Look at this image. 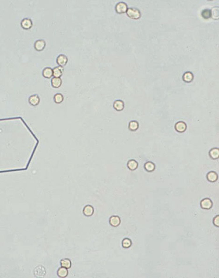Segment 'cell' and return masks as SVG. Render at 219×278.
Returning a JSON list of instances; mask_svg holds the SVG:
<instances>
[{
    "label": "cell",
    "instance_id": "obj_1",
    "mask_svg": "<svg viewBox=\"0 0 219 278\" xmlns=\"http://www.w3.org/2000/svg\"><path fill=\"white\" fill-rule=\"evenodd\" d=\"M126 13L128 17L132 19L138 20L141 17V13L139 10L137 8H128Z\"/></svg>",
    "mask_w": 219,
    "mask_h": 278
},
{
    "label": "cell",
    "instance_id": "obj_2",
    "mask_svg": "<svg viewBox=\"0 0 219 278\" xmlns=\"http://www.w3.org/2000/svg\"><path fill=\"white\" fill-rule=\"evenodd\" d=\"M128 9L127 4L125 2H119L115 6V11L118 14H121L126 13Z\"/></svg>",
    "mask_w": 219,
    "mask_h": 278
},
{
    "label": "cell",
    "instance_id": "obj_3",
    "mask_svg": "<svg viewBox=\"0 0 219 278\" xmlns=\"http://www.w3.org/2000/svg\"><path fill=\"white\" fill-rule=\"evenodd\" d=\"M46 42L43 39H39L35 42L34 48L36 51L41 52L46 47Z\"/></svg>",
    "mask_w": 219,
    "mask_h": 278
},
{
    "label": "cell",
    "instance_id": "obj_4",
    "mask_svg": "<svg viewBox=\"0 0 219 278\" xmlns=\"http://www.w3.org/2000/svg\"><path fill=\"white\" fill-rule=\"evenodd\" d=\"M21 26L22 29L28 30L33 26V22L30 19L26 18L21 21Z\"/></svg>",
    "mask_w": 219,
    "mask_h": 278
},
{
    "label": "cell",
    "instance_id": "obj_5",
    "mask_svg": "<svg viewBox=\"0 0 219 278\" xmlns=\"http://www.w3.org/2000/svg\"><path fill=\"white\" fill-rule=\"evenodd\" d=\"M29 102L30 105L36 107L39 105L40 102V98L37 94L32 95L29 97Z\"/></svg>",
    "mask_w": 219,
    "mask_h": 278
},
{
    "label": "cell",
    "instance_id": "obj_6",
    "mask_svg": "<svg viewBox=\"0 0 219 278\" xmlns=\"http://www.w3.org/2000/svg\"><path fill=\"white\" fill-rule=\"evenodd\" d=\"M201 207L203 209H210V208L212 207V202L209 198L203 199L201 201Z\"/></svg>",
    "mask_w": 219,
    "mask_h": 278
},
{
    "label": "cell",
    "instance_id": "obj_7",
    "mask_svg": "<svg viewBox=\"0 0 219 278\" xmlns=\"http://www.w3.org/2000/svg\"><path fill=\"white\" fill-rule=\"evenodd\" d=\"M68 62V59L66 56L61 54L58 56L56 59L57 64L60 66L63 67L66 66Z\"/></svg>",
    "mask_w": 219,
    "mask_h": 278
},
{
    "label": "cell",
    "instance_id": "obj_8",
    "mask_svg": "<svg viewBox=\"0 0 219 278\" xmlns=\"http://www.w3.org/2000/svg\"><path fill=\"white\" fill-rule=\"evenodd\" d=\"M94 208L90 205L85 206L83 210V214L87 217H91L94 214Z\"/></svg>",
    "mask_w": 219,
    "mask_h": 278
},
{
    "label": "cell",
    "instance_id": "obj_9",
    "mask_svg": "<svg viewBox=\"0 0 219 278\" xmlns=\"http://www.w3.org/2000/svg\"><path fill=\"white\" fill-rule=\"evenodd\" d=\"M121 223V219L120 217L117 216H113L111 217L110 219V224L112 226L117 227L120 225Z\"/></svg>",
    "mask_w": 219,
    "mask_h": 278
},
{
    "label": "cell",
    "instance_id": "obj_10",
    "mask_svg": "<svg viewBox=\"0 0 219 278\" xmlns=\"http://www.w3.org/2000/svg\"><path fill=\"white\" fill-rule=\"evenodd\" d=\"M175 130L180 133H182L185 132L187 129V125L186 123L182 121L178 122L176 124L175 126Z\"/></svg>",
    "mask_w": 219,
    "mask_h": 278
},
{
    "label": "cell",
    "instance_id": "obj_11",
    "mask_svg": "<svg viewBox=\"0 0 219 278\" xmlns=\"http://www.w3.org/2000/svg\"><path fill=\"white\" fill-rule=\"evenodd\" d=\"M64 69L63 67L59 66L55 67L53 69V76L55 78H60L62 75Z\"/></svg>",
    "mask_w": 219,
    "mask_h": 278
},
{
    "label": "cell",
    "instance_id": "obj_12",
    "mask_svg": "<svg viewBox=\"0 0 219 278\" xmlns=\"http://www.w3.org/2000/svg\"><path fill=\"white\" fill-rule=\"evenodd\" d=\"M69 274V271L66 268L61 267L59 268L57 271V275L59 277L61 278H64L67 277Z\"/></svg>",
    "mask_w": 219,
    "mask_h": 278
},
{
    "label": "cell",
    "instance_id": "obj_13",
    "mask_svg": "<svg viewBox=\"0 0 219 278\" xmlns=\"http://www.w3.org/2000/svg\"><path fill=\"white\" fill-rule=\"evenodd\" d=\"M42 75L45 78H50L53 76V69L50 67H46L42 71Z\"/></svg>",
    "mask_w": 219,
    "mask_h": 278
},
{
    "label": "cell",
    "instance_id": "obj_14",
    "mask_svg": "<svg viewBox=\"0 0 219 278\" xmlns=\"http://www.w3.org/2000/svg\"><path fill=\"white\" fill-rule=\"evenodd\" d=\"M114 108L118 111H122L124 107V104L122 100H117L114 101Z\"/></svg>",
    "mask_w": 219,
    "mask_h": 278
},
{
    "label": "cell",
    "instance_id": "obj_15",
    "mask_svg": "<svg viewBox=\"0 0 219 278\" xmlns=\"http://www.w3.org/2000/svg\"><path fill=\"white\" fill-rule=\"evenodd\" d=\"M62 80L60 78L54 77L51 80L52 86L55 88H58L61 86Z\"/></svg>",
    "mask_w": 219,
    "mask_h": 278
},
{
    "label": "cell",
    "instance_id": "obj_16",
    "mask_svg": "<svg viewBox=\"0 0 219 278\" xmlns=\"http://www.w3.org/2000/svg\"><path fill=\"white\" fill-rule=\"evenodd\" d=\"M193 79H194V75L192 73L187 71L184 74L183 76V80L185 82L190 83L193 80Z\"/></svg>",
    "mask_w": 219,
    "mask_h": 278
},
{
    "label": "cell",
    "instance_id": "obj_17",
    "mask_svg": "<svg viewBox=\"0 0 219 278\" xmlns=\"http://www.w3.org/2000/svg\"><path fill=\"white\" fill-rule=\"evenodd\" d=\"M60 264H61V267L69 269L71 267L72 263H71V260L69 259L65 258L61 260L60 261Z\"/></svg>",
    "mask_w": 219,
    "mask_h": 278
},
{
    "label": "cell",
    "instance_id": "obj_18",
    "mask_svg": "<svg viewBox=\"0 0 219 278\" xmlns=\"http://www.w3.org/2000/svg\"><path fill=\"white\" fill-rule=\"evenodd\" d=\"M210 12H211V16L213 19H219V7H213V8L211 9V11H210Z\"/></svg>",
    "mask_w": 219,
    "mask_h": 278
},
{
    "label": "cell",
    "instance_id": "obj_19",
    "mask_svg": "<svg viewBox=\"0 0 219 278\" xmlns=\"http://www.w3.org/2000/svg\"><path fill=\"white\" fill-rule=\"evenodd\" d=\"M207 179L210 182H215L218 179V175L215 172H210L207 175Z\"/></svg>",
    "mask_w": 219,
    "mask_h": 278
},
{
    "label": "cell",
    "instance_id": "obj_20",
    "mask_svg": "<svg viewBox=\"0 0 219 278\" xmlns=\"http://www.w3.org/2000/svg\"><path fill=\"white\" fill-rule=\"evenodd\" d=\"M210 157L213 159H218L219 157V150L218 148H214L211 150L209 152Z\"/></svg>",
    "mask_w": 219,
    "mask_h": 278
},
{
    "label": "cell",
    "instance_id": "obj_21",
    "mask_svg": "<svg viewBox=\"0 0 219 278\" xmlns=\"http://www.w3.org/2000/svg\"><path fill=\"white\" fill-rule=\"evenodd\" d=\"M63 100H64V97H63L62 94H61V93H57V94H55V96H54V102L56 104H59L62 103Z\"/></svg>",
    "mask_w": 219,
    "mask_h": 278
},
{
    "label": "cell",
    "instance_id": "obj_22",
    "mask_svg": "<svg viewBox=\"0 0 219 278\" xmlns=\"http://www.w3.org/2000/svg\"><path fill=\"white\" fill-rule=\"evenodd\" d=\"M127 165L129 169L134 170L136 169L138 167V163L135 160H131L128 162Z\"/></svg>",
    "mask_w": 219,
    "mask_h": 278
},
{
    "label": "cell",
    "instance_id": "obj_23",
    "mask_svg": "<svg viewBox=\"0 0 219 278\" xmlns=\"http://www.w3.org/2000/svg\"><path fill=\"white\" fill-rule=\"evenodd\" d=\"M145 168L147 171L148 172H151L154 170L155 169V165L152 162H147L145 165Z\"/></svg>",
    "mask_w": 219,
    "mask_h": 278
},
{
    "label": "cell",
    "instance_id": "obj_24",
    "mask_svg": "<svg viewBox=\"0 0 219 278\" xmlns=\"http://www.w3.org/2000/svg\"><path fill=\"white\" fill-rule=\"evenodd\" d=\"M139 125L136 121H132L129 124V129L131 131H135L138 129Z\"/></svg>",
    "mask_w": 219,
    "mask_h": 278
},
{
    "label": "cell",
    "instance_id": "obj_25",
    "mask_svg": "<svg viewBox=\"0 0 219 278\" xmlns=\"http://www.w3.org/2000/svg\"><path fill=\"white\" fill-rule=\"evenodd\" d=\"M132 242L131 240L129 239V238H126L122 240V246L123 248H128L131 246Z\"/></svg>",
    "mask_w": 219,
    "mask_h": 278
},
{
    "label": "cell",
    "instance_id": "obj_26",
    "mask_svg": "<svg viewBox=\"0 0 219 278\" xmlns=\"http://www.w3.org/2000/svg\"><path fill=\"white\" fill-rule=\"evenodd\" d=\"M202 17L206 19H208L211 17V12L209 9H205L201 13Z\"/></svg>",
    "mask_w": 219,
    "mask_h": 278
},
{
    "label": "cell",
    "instance_id": "obj_27",
    "mask_svg": "<svg viewBox=\"0 0 219 278\" xmlns=\"http://www.w3.org/2000/svg\"><path fill=\"white\" fill-rule=\"evenodd\" d=\"M213 224H215V226H219V215L215 217L213 219Z\"/></svg>",
    "mask_w": 219,
    "mask_h": 278
}]
</instances>
